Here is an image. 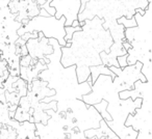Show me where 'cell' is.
Listing matches in <instances>:
<instances>
[{
    "label": "cell",
    "instance_id": "5b68a950",
    "mask_svg": "<svg viewBox=\"0 0 152 139\" xmlns=\"http://www.w3.org/2000/svg\"><path fill=\"white\" fill-rule=\"evenodd\" d=\"M118 24L122 25L124 28L137 27V21H135L134 17H132L131 19H126V17H125V16H123L122 18L118 19Z\"/></svg>",
    "mask_w": 152,
    "mask_h": 139
},
{
    "label": "cell",
    "instance_id": "9c48e42d",
    "mask_svg": "<svg viewBox=\"0 0 152 139\" xmlns=\"http://www.w3.org/2000/svg\"><path fill=\"white\" fill-rule=\"evenodd\" d=\"M72 27H77V26H79V21L78 20H75V21H73V23H72Z\"/></svg>",
    "mask_w": 152,
    "mask_h": 139
},
{
    "label": "cell",
    "instance_id": "3957f363",
    "mask_svg": "<svg viewBox=\"0 0 152 139\" xmlns=\"http://www.w3.org/2000/svg\"><path fill=\"white\" fill-rule=\"evenodd\" d=\"M89 70H90V76H91V79H92V82H95L97 80V78L100 76V75H106V76H110L113 79L115 78V74L108 69L107 67L103 64H100V65H91L89 67Z\"/></svg>",
    "mask_w": 152,
    "mask_h": 139
},
{
    "label": "cell",
    "instance_id": "ba28073f",
    "mask_svg": "<svg viewBox=\"0 0 152 139\" xmlns=\"http://www.w3.org/2000/svg\"><path fill=\"white\" fill-rule=\"evenodd\" d=\"M137 139H152L151 132H137Z\"/></svg>",
    "mask_w": 152,
    "mask_h": 139
},
{
    "label": "cell",
    "instance_id": "277c9868",
    "mask_svg": "<svg viewBox=\"0 0 152 139\" xmlns=\"http://www.w3.org/2000/svg\"><path fill=\"white\" fill-rule=\"evenodd\" d=\"M106 107H107V102L105 100H101L100 103H97L94 105V108L98 111V113L100 114V116L102 117V119H104L105 122H110L112 117L108 114V112L106 111Z\"/></svg>",
    "mask_w": 152,
    "mask_h": 139
},
{
    "label": "cell",
    "instance_id": "52a82bcc",
    "mask_svg": "<svg viewBox=\"0 0 152 139\" xmlns=\"http://www.w3.org/2000/svg\"><path fill=\"white\" fill-rule=\"evenodd\" d=\"M30 61H31V57H30L29 55H26V56L22 57V59L20 60V64L23 67H28L30 64Z\"/></svg>",
    "mask_w": 152,
    "mask_h": 139
},
{
    "label": "cell",
    "instance_id": "6da1fadb",
    "mask_svg": "<svg viewBox=\"0 0 152 139\" xmlns=\"http://www.w3.org/2000/svg\"><path fill=\"white\" fill-rule=\"evenodd\" d=\"M65 17H61L59 20H56L54 16L50 17H37L32 18L28 21L25 27H22L18 30L19 36H22L26 32H39L41 31L46 38H55L59 46L65 47Z\"/></svg>",
    "mask_w": 152,
    "mask_h": 139
},
{
    "label": "cell",
    "instance_id": "8992f818",
    "mask_svg": "<svg viewBox=\"0 0 152 139\" xmlns=\"http://www.w3.org/2000/svg\"><path fill=\"white\" fill-rule=\"evenodd\" d=\"M116 59L121 69H124L125 67H127V54L122 55V56H118Z\"/></svg>",
    "mask_w": 152,
    "mask_h": 139
},
{
    "label": "cell",
    "instance_id": "7a4b0ae2",
    "mask_svg": "<svg viewBox=\"0 0 152 139\" xmlns=\"http://www.w3.org/2000/svg\"><path fill=\"white\" fill-rule=\"evenodd\" d=\"M49 5L55 9L54 18L56 20L65 17V27L71 26L73 21L78 18L80 0H52Z\"/></svg>",
    "mask_w": 152,
    "mask_h": 139
}]
</instances>
